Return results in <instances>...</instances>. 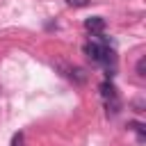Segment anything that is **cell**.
<instances>
[{
	"instance_id": "6da1fadb",
	"label": "cell",
	"mask_w": 146,
	"mask_h": 146,
	"mask_svg": "<svg viewBox=\"0 0 146 146\" xmlns=\"http://www.w3.org/2000/svg\"><path fill=\"white\" fill-rule=\"evenodd\" d=\"M84 27H87L89 32H94V34H100V32L105 30V18H100V16H91V18L84 21Z\"/></svg>"
},
{
	"instance_id": "7a4b0ae2",
	"label": "cell",
	"mask_w": 146,
	"mask_h": 146,
	"mask_svg": "<svg viewBox=\"0 0 146 146\" xmlns=\"http://www.w3.org/2000/svg\"><path fill=\"white\" fill-rule=\"evenodd\" d=\"M68 78H71L75 84H84V82H87V73H84V68H80V66L68 68Z\"/></svg>"
},
{
	"instance_id": "3957f363",
	"label": "cell",
	"mask_w": 146,
	"mask_h": 146,
	"mask_svg": "<svg viewBox=\"0 0 146 146\" xmlns=\"http://www.w3.org/2000/svg\"><path fill=\"white\" fill-rule=\"evenodd\" d=\"M100 94H103L105 100H107V98H114V96H116V87H114L112 82H103V84H100Z\"/></svg>"
},
{
	"instance_id": "277c9868",
	"label": "cell",
	"mask_w": 146,
	"mask_h": 146,
	"mask_svg": "<svg viewBox=\"0 0 146 146\" xmlns=\"http://www.w3.org/2000/svg\"><path fill=\"white\" fill-rule=\"evenodd\" d=\"M105 107H107V114H116V112L121 110V100H119V96L107 98V100H105Z\"/></svg>"
},
{
	"instance_id": "5b68a950",
	"label": "cell",
	"mask_w": 146,
	"mask_h": 146,
	"mask_svg": "<svg viewBox=\"0 0 146 146\" xmlns=\"http://www.w3.org/2000/svg\"><path fill=\"white\" fill-rule=\"evenodd\" d=\"M128 128H132L135 132H139V139H144V125H141V123H137V121H130V123H128Z\"/></svg>"
},
{
	"instance_id": "8992f818",
	"label": "cell",
	"mask_w": 146,
	"mask_h": 146,
	"mask_svg": "<svg viewBox=\"0 0 146 146\" xmlns=\"http://www.w3.org/2000/svg\"><path fill=\"white\" fill-rule=\"evenodd\" d=\"M137 73H139V75H141V78H144V75H146V57H141V59H139V62H137Z\"/></svg>"
},
{
	"instance_id": "52a82bcc",
	"label": "cell",
	"mask_w": 146,
	"mask_h": 146,
	"mask_svg": "<svg viewBox=\"0 0 146 146\" xmlns=\"http://www.w3.org/2000/svg\"><path fill=\"white\" fill-rule=\"evenodd\" d=\"M11 146H23V132H16V135H14Z\"/></svg>"
},
{
	"instance_id": "ba28073f",
	"label": "cell",
	"mask_w": 146,
	"mask_h": 146,
	"mask_svg": "<svg viewBox=\"0 0 146 146\" xmlns=\"http://www.w3.org/2000/svg\"><path fill=\"white\" fill-rule=\"evenodd\" d=\"M87 2L89 0H66V5H71V7H87Z\"/></svg>"
}]
</instances>
